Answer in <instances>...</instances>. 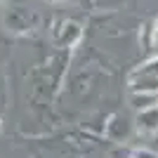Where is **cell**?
Instances as JSON below:
<instances>
[{
  "instance_id": "6da1fadb",
  "label": "cell",
  "mask_w": 158,
  "mask_h": 158,
  "mask_svg": "<svg viewBox=\"0 0 158 158\" xmlns=\"http://www.w3.org/2000/svg\"><path fill=\"white\" fill-rule=\"evenodd\" d=\"M0 127H2V120H0Z\"/></svg>"
}]
</instances>
